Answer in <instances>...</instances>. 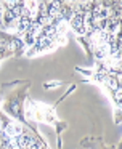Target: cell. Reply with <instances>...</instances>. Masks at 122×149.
I'll list each match as a JSON object with an SVG mask.
<instances>
[{"label": "cell", "instance_id": "1", "mask_svg": "<svg viewBox=\"0 0 122 149\" xmlns=\"http://www.w3.org/2000/svg\"><path fill=\"white\" fill-rule=\"evenodd\" d=\"M72 26H74V29L76 31H79V32H85V24H83V15H77L76 18L72 19Z\"/></svg>", "mask_w": 122, "mask_h": 149}, {"label": "cell", "instance_id": "2", "mask_svg": "<svg viewBox=\"0 0 122 149\" xmlns=\"http://www.w3.org/2000/svg\"><path fill=\"white\" fill-rule=\"evenodd\" d=\"M29 26H31V19H29L27 16H22V18H21V23H19L18 32H24V31H27Z\"/></svg>", "mask_w": 122, "mask_h": 149}, {"label": "cell", "instance_id": "3", "mask_svg": "<svg viewBox=\"0 0 122 149\" xmlns=\"http://www.w3.org/2000/svg\"><path fill=\"white\" fill-rule=\"evenodd\" d=\"M39 15H40V16H48V8L45 3L39 5Z\"/></svg>", "mask_w": 122, "mask_h": 149}, {"label": "cell", "instance_id": "4", "mask_svg": "<svg viewBox=\"0 0 122 149\" xmlns=\"http://www.w3.org/2000/svg\"><path fill=\"white\" fill-rule=\"evenodd\" d=\"M21 10H22V7H19V5L11 7V11H13V15H15V18L16 16H21Z\"/></svg>", "mask_w": 122, "mask_h": 149}, {"label": "cell", "instance_id": "5", "mask_svg": "<svg viewBox=\"0 0 122 149\" xmlns=\"http://www.w3.org/2000/svg\"><path fill=\"white\" fill-rule=\"evenodd\" d=\"M72 13L74 11L71 10V8H63V16L64 18H72Z\"/></svg>", "mask_w": 122, "mask_h": 149}, {"label": "cell", "instance_id": "6", "mask_svg": "<svg viewBox=\"0 0 122 149\" xmlns=\"http://www.w3.org/2000/svg\"><path fill=\"white\" fill-rule=\"evenodd\" d=\"M3 16H5V19H6V21H11L13 18H15V15H13V11H11V10H8V11H5V13H3Z\"/></svg>", "mask_w": 122, "mask_h": 149}, {"label": "cell", "instance_id": "7", "mask_svg": "<svg viewBox=\"0 0 122 149\" xmlns=\"http://www.w3.org/2000/svg\"><path fill=\"white\" fill-rule=\"evenodd\" d=\"M2 139H3V136H2V133H0V141H2Z\"/></svg>", "mask_w": 122, "mask_h": 149}]
</instances>
